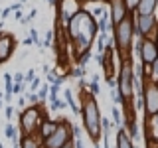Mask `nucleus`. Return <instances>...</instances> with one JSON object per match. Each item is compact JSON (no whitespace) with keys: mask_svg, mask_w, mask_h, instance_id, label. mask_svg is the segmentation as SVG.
Instances as JSON below:
<instances>
[{"mask_svg":"<svg viewBox=\"0 0 158 148\" xmlns=\"http://www.w3.org/2000/svg\"><path fill=\"white\" fill-rule=\"evenodd\" d=\"M30 83H32V87H30V91H32V93L36 91V89H40V85H42V81H40L38 77H34V79H32V81H30Z\"/></svg>","mask_w":158,"mask_h":148,"instance_id":"bb28decb","label":"nucleus"},{"mask_svg":"<svg viewBox=\"0 0 158 148\" xmlns=\"http://www.w3.org/2000/svg\"><path fill=\"white\" fill-rule=\"evenodd\" d=\"M36 95H38L40 101H44V99L48 97V85H40V91L36 93Z\"/></svg>","mask_w":158,"mask_h":148,"instance_id":"5701e85b","label":"nucleus"},{"mask_svg":"<svg viewBox=\"0 0 158 148\" xmlns=\"http://www.w3.org/2000/svg\"><path fill=\"white\" fill-rule=\"evenodd\" d=\"M12 75L10 73H4V85H6V95H12ZM14 97V95H12Z\"/></svg>","mask_w":158,"mask_h":148,"instance_id":"6ab92c4d","label":"nucleus"},{"mask_svg":"<svg viewBox=\"0 0 158 148\" xmlns=\"http://www.w3.org/2000/svg\"><path fill=\"white\" fill-rule=\"evenodd\" d=\"M69 140H71V125H69L65 118H59L57 128L48 138L42 140V148H61V146H65Z\"/></svg>","mask_w":158,"mask_h":148,"instance_id":"20e7f679","label":"nucleus"},{"mask_svg":"<svg viewBox=\"0 0 158 148\" xmlns=\"http://www.w3.org/2000/svg\"><path fill=\"white\" fill-rule=\"evenodd\" d=\"M117 148H135V142L125 128H118L117 132Z\"/></svg>","mask_w":158,"mask_h":148,"instance_id":"4468645a","label":"nucleus"},{"mask_svg":"<svg viewBox=\"0 0 158 148\" xmlns=\"http://www.w3.org/2000/svg\"><path fill=\"white\" fill-rule=\"evenodd\" d=\"M156 6H158V0H138L135 10L138 16H144V14H154Z\"/></svg>","mask_w":158,"mask_h":148,"instance_id":"f8f14e48","label":"nucleus"},{"mask_svg":"<svg viewBox=\"0 0 158 148\" xmlns=\"http://www.w3.org/2000/svg\"><path fill=\"white\" fill-rule=\"evenodd\" d=\"M113 118H115V125L118 128H125L123 126V117H121V109L118 107H113Z\"/></svg>","mask_w":158,"mask_h":148,"instance_id":"a211bd4d","label":"nucleus"},{"mask_svg":"<svg viewBox=\"0 0 158 148\" xmlns=\"http://www.w3.org/2000/svg\"><path fill=\"white\" fill-rule=\"evenodd\" d=\"M46 2L49 4V6H56V4H57V0H46Z\"/></svg>","mask_w":158,"mask_h":148,"instance_id":"e433bc0d","label":"nucleus"},{"mask_svg":"<svg viewBox=\"0 0 158 148\" xmlns=\"http://www.w3.org/2000/svg\"><path fill=\"white\" fill-rule=\"evenodd\" d=\"M0 148H4V146H2V144H0Z\"/></svg>","mask_w":158,"mask_h":148,"instance_id":"a18cd8bd","label":"nucleus"},{"mask_svg":"<svg viewBox=\"0 0 158 148\" xmlns=\"http://www.w3.org/2000/svg\"><path fill=\"white\" fill-rule=\"evenodd\" d=\"M103 14H105V8H101V6H97L95 10H93V14H91V16H99V18H101V16H103Z\"/></svg>","mask_w":158,"mask_h":148,"instance_id":"2f4dec72","label":"nucleus"},{"mask_svg":"<svg viewBox=\"0 0 158 148\" xmlns=\"http://www.w3.org/2000/svg\"><path fill=\"white\" fill-rule=\"evenodd\" d=\"M4 132H6V138H10L12 142H16V126H14L12 122H8V125H6Z\"/></svg>","mask_w":158,"mask_h":148,"instance_id":"dca6fc26","label":"nucleus"},{"mask_svg":"<svg viewBox=\"0 0 158 148\" xmlns=\"http://www.w3.org/2000/svg\"><path fill=\"white\" fill-rule=\"evenodd\" d=\"M103 2H109V0H103Z\"/></svg>","mask_w":158,"mask_h":148,"instance_id":"c03bdc74","label":"nucleus"},{"mask_svg":"<svg viewBox=\"0 0 158 148\" xmlns=\"http://www.w3.org/2000/svg\"><path fill=\"white\" fill-rule=\"evenodd\" d=\"M81 115H83V126H85L91 142H99V136H101V113H99V105L95 101V95L83 93Z\"/></svg>","mask_w":158,"mask_h":148,"instance_id":"f257e3e1","label":"nucleus"},{"mask_svg":"<svg viewBox=\"0 0 158 148\" xmlns=\"http://www.w3.org/2000/svg\"><path fill=\"white\" fill-rule=\"evenodd\" d=\"M57 125H59V121H49V118H44V121L40 122V126H38V136L42 138V140H44V138H48L57 128Z\"/></svg>","mask_w":158,"mask_h":148,"instance_id":"9b49d317","label":"nucleus"},{"mask_svg":"<svg viewBox=\"0 0 158 148\" xmlns=\"http://www.w3.org/2000/svg\"><path fill=\"white\" fill-rule=\"evenodd\" d=\"M14 53V36L12 34H0V63L8 61Z\"/></svg>","mask_w":158,"mask_h":148,"instance_id":"9d476101","label":"nucleus"},{"mask_svg":"<svg viewBox=\"0 0 158 148\" xmlns=\"http://www.w3.org/2000/svg\"><path fill=\"white\" fill-rule=\"evenodd\" d=\"M52 42H53V30H48V32H46V39H44L42 46L48 47V46H52Z\"/></svg>","mask_w":158,"mask_h":148,"instance_id":"412c9836","label":"nucleus"},{"mask_svg":"<svg viewBox=\"0 0 158 148\" xmlns=\"http://www.w3.org/2000/svg\"><path fill=\"white\" fill-rule=\"evenodd\" d=\"M89 93H91V95H99V77L97 75L89 81Z\"/></svg>","mask_w":158,"mask_h":148,"instance_id":"f3484780","label":"nucleus"},{"mask_svg":"<svg viewBox=\"0 0 158 148\" xmlns=\"http://www.w3.org/2000/svg\"><path fill=\"white\" fill-rule=\"evenodd\" d=\"M65 103L71 107V111L75 113V115H79V113H81V111H79V105L75 103V95H73L71 89H65Z\"/></svg>","mask_w":158,"mask_h":148,"instance_id":"2eb2a0df","label":"nucleus"},{"mask_svg":"<svg viewBox=\"0 0 158 148\" xmlns=\"http://www.w3.org/2000/svg\"><path fill=\"white\" fill-rule=\"evenodd\" d=\"M0 99H2V93H0Z\"/></svg>","mask_w":158,"mask_h":148,"instance_id":"37998d69","label":"nucleus"},{"mask_svg":"<svg viewBox=\"0 0 158 148\" xmlns=\"http://www.w3.org/2000/svg\"><path fill=\"white\" fill-rule=\"evenodd\" d=\"M24 83H12V95H22Z\"/></svg>","mask_w":158,"mask_h":148,"instance_id":"4be33fe9","label":"nucleus"},{"mask_svg":"<svg viewBox=\"0 0 158 148\" xmlns=\"http://www.w3.org/2000/svg\"><path fill=\"white\" fill-rule=\"evenodd\" d=\"M18 105H20V107H24V105H26V99L20 97V99H18Z\"/></svg>","mask_w":158,"mask_h":148,"instance_id":"f704fd0d","label":"nucleus"},{"mask_svg":"<svg viewBox=\"0 0 158 148\" xmlns=\"http://www.w3.org/2000/svg\"><path fill=\"white\" fill-rule=\"evenodd\" d=\"M24 2H28V0H20V4H24Z\"/></svg>","mask_w":158,"mask_h":148,"instance_id":"58836bf2","label":"nucleus"},{"mask_svg":"<svg viewBox=\"0 0 158 148\" xmlns=\"http://www.w3.org/2000/svg\"><path fill=\"white\" fill-rule=\"evenodd\" d=\"M111 2V24H113V28L117 26L118 22H121L125 16H128V8H127V4H125V0H109Z\"/></svg>","mask_w":158,"mask_h":148,"instance_id":"1a4fd4ad","label":"nucleus"},{"mask_svg":"<svg viewBox=\"0 0 158 148\" xmlns=\"http://www.w3.org/2000/svg\"><path fill=\"white\" fill-rule=\"evenodd\" d=\"M73 142V148H85V146H83V140H81V136H79V138H75V140H71Z\"/></svg>","mask_w":158,"mask_h":148,"instance_id":"473e14b6","label":"nucleus"},{"mask_svg":"<svg viewBox=\"0 0 158 148\" xmlns=\"http://www.w3.org/2000/svg\"><path fill=\"white\" fill-rule=\"evenodd\" d=\"M18 148H42V138H38L36 134H22Z\"/></svg>","mask_w":158,"mask_h":148,"instance_id":"ddd939ff","label":"nucleus"},{"mask_svg":"<svg viewBox=\"0 0 158 148\" xmlns=\"http://www.w3.org/2000/svg\"><path fill=\"white\" fill-rule=\"evenodd\" d=\"M36 14H38V10H36V8H32V12H30L26 18H22V20H20V22H22V24H28V22H32V20L36 18Z\"/></svg>","mask_w":158,"mask_h":148,"instance_id":"b1692460","label":"nucleus"},{"mask_svg":"<svg viewBox=\"0 0 158 148\" xmlns=\"http://www.w3.org/2000/svg\"><path fill=\"white\" fill-rule=\"evenodd\" d=\"M117 91L118 97H121L123 105L131 107L132 101V65H131V59H123L121 61V69H118V79H117Z\"/></svg>","mask_w":158,"mask_h":148,"instance_id":"7ed1b4c3","label":"nucleus"},{"mask_svg":"<svg viewBox=\"0 0 158 148\" xmlns=\"http://www.w3.org/2000/svg\"><path fill=\"white\" fill-rule=\"evenodd\" d=\"M42 121L44 118H42V113H40V107L32 105V107L24 109L20 113V128H22V134H36Z\"/></svg>","mask_w":158,"mask_h":148,"instance_id":"39448f33","label":"nucleus"},{"mask_svg":"<svg viewBox=\"0 0 158 148\" xmlns=\"http://www.w3.org/2000/svg\"><path fill=\"white\" fill-rule=\"evenodd\" d=\"M0 109H2V99H0Z\"/></svg>","mask_w":158,"mask_h":148,"instance_id":"ea45409f","label":"nucleus"},{"mask_svg":"<svg viewBox=\"0 0 158 148\" xmlns=\"http://www.w3.org/2000/svg\"><path fill=\"white\" fill-rule=\"evenodd\" d=\"M12 81L14 83H24V73H16V75H12Z\"/></svg>","mask_w":158,"mask_h":148,"instance_id":"7c9ffc66","label":"nucleus"},{"mask_svg":"<svg viewBox=\"0 0 158 148\" xmlns=\"http://www.w3.org/2000/svg\"><path fill=\"white\" fill-rule=\"evenodd\" d=\"M142 95H144V109H146V117L158 115V87L156 81L152 79H146L144 87H142Z\"/></svg>","mask_w":158,"mask_h":148,"instance_id":"0eeeda50","label":"nucleus"},{"mask_svg":"<svg viewBox=\"0 0 158 148\" xmlns=\"http://www.w3.org/2000/svg\"><path fill=\"white\" fill-rule=\"evenodd\" d=\"M30 39H32V43H36L38 47H44L42 46V42H40V36H38V30H30Z\"/></svg>","mask_w":158,"mask_h":148,"instance_id":"aec40b11","label":"nucleus"},{"mask_svg":"<svg viewBox=\"0 0 158 148\" xmlns=\"http://www.w3.org/2000/svg\"><path fill=\"white\" fill-rule=\"evenodd\" d=\"M125 4H127V8H128V12H135V8H136V4H138V0H125Z\"/></svg>","mask_w":158,"mask_h":148,"instance_id":"a878e982","label":"nucleus"},{"mask_svg":"<svg viewBox=\"0 0 158 148\" xmlns=\"http://www.w3.org/2000/svg\"><path fill=\"white\" fill-rule=\"evenodd\" d=\"M156 87H158V79H156Z\"/></svg>","mask_w":158,"mask_h":148,"instance_id":"79ce46f5","label":"nucleus"},{"mask_svg":"<svg viewBox=\"0 0 158 148\" xmlns=\"http://www.w3.org/2000/svg\"><path fill=\"white\" fill-rule=\"evenodd\" d=\"M77 2H85V0H77Z\"/></svg>","mask_w":158,"mask_h":148,"instance_id":"a19ab883","label":"nucleus"},{"mask_svg":"<svg viewBox=\"0 0 158 148\" xmlns=\"http://www.w3.org/2000/svg\"><path fill=\"white\" fill-rule=\"evenodd\" d=\"M154 42H156V43H158V32H156V39H154Z\"/></svg>","mask_w":158,"mask_h":148,"instance_id":"4c0bfd02","label":"nucleus"},{"mask_svg":"<svg viewBox=\"0 0 158 148\" xmlns=\"http://www.w3.org/2000/svg\"><path fill=\"white\" fill-rule=\"evenodd\" d=\"M14 12V10H12V6H8V8H4L2 10V16H0V18H2V20H6L8 16H10V14H12Z\"/></svg>","mask_w":158,"mask_h":148,"instance_id":"c756f323","label":"nucleus"},{"mask_svg":"<svg viewBox=\"0 0 158 148\" xmlns=\"http://www.w3.org/2000/svg\"><path fill=\"white\" fill-rule=\"evenodd\" d=\"M34 77H36V71H34V69H30V71L26 73V75H24V83H30Z\"/></svg>","mask_w":158,"mask_h":148,"instance_id":"c85d7f7f","label":"nucleus"},{"mask_svg":"<svg viewBox=\"0 0 158 148\" xmlns=\"http://www.w3.org/2000/svg\"><path fill=\"white\" fill-rule=\"evenodd\" d=\"M24 46H32V39H30V36L24 39Z\"/></svg>","mask_w":158,"mask_h":148,"instance_id":"c9c22d12","label":"nucleus"},{"mask_svg":"<svg viewBox=\"0 0 158 148\" xmlns=\"http://www.w3.org/2000/svg\"><path fill=\"white\" fill-rule=\"evenodd\" d=\"M131 14L125 16L115 28H113V34H115V43H117V49H118V56H121V59H131L128 56H131L132 36H135V22H132Z\"/></svg>","mask_w":158,"mask_h":148,"instance_id":"f03ea898","label":"nucleus"},{"mask_svg":"<svg viewBox=\"0 0 158 148\" xmlns=\"http://www.w3.org/2000/svg\"><path fill=\"white\" fill-rule=\"evenodd\" d=\"M14 18H16V20H22V10H14Z\"/></svg>","mask_w":158,"mask_h":148,"instance_id":"72a5a7b5","label":"nucleus"},{"mask_svg":"<svg viewBox=\"0 0 158 148\" xmlns=\"http://www.w3.org/2000/svg\"><path fill=\"white\" fill-rule=\"evenodd\" d=\"M156 26V16L154 14H144V16H138V24L135 26V34H138L140 38H148L154 32Z\"/></svg>","mask_w":158,"mask_h":148,"instance_id":"6e6552de","label":"nucleus"},{"mask_svg":"<svg viewBox=\"0 0 158 148\" xmlns=\"http://www.w3.org/2000/svg\"><path fill=\"white\" fill-rule=\"evenodd\" d=\"M26 99H28L30 103H32V105H38V101H40V99H38V95H36V93H32V91H30V93H26Z\"/></svg>","mask_w":158,"mask_h":148,"instance_id":"393cba45","label":"nucleus"},{"mask_svg":"<svg viewBox=\"0 0 158 148\" xmlns=\"http://www.w3.org/2000/svg\"><path fill=\"white\" fill-rule=\"evenodd\" d=\"M136 49H138L142 65H150V63H154L158 59V43L154 42V38H150V36L138 39Z\"/></svg>","mask_w":158,"mask_h":148,"instance_id":"423d86ee","label":"nucleus"},{"mask_svg":"<svg viewBox=\"0 0 158 148\" xmlns=\"http://www.w3.org/2000/svg\"><path fill=\"white\" fill-rule=\"evenodd\" d=\"M4 115H6L8 121H12V117H14V107H12V105H8L6 109H4Z\"/></svg>","mask_w":158,"mask_h":148,"instance_id":"cd10ccee","label":"nucleus"}]
</instances>
